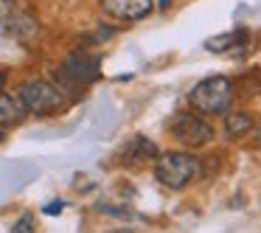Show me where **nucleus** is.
Masks as SVG:
<instances>
[{"instance_id": "obj_14", "label": "nucleus", "mask_w": 261, "mask_h": 233, "mask_svg": "<svg viewBox=\"0 0 261 233\" xmlns=\"http://www.w3.org/2000/svg\"><path fill=\"white\" fill-rule=\"evenodd\" d=\"M171 3H174V0H158V6H160V9H169Z\"/></svg>"}, {"instance_id": "obj_3", "label": "nucleus", "mask_w": 261, "mask_h": 233, "mask_svg": "<svg viewBox=\"0 0 261 233\" xmlns=\"http://www.w3.org/2000/svg\"><path fill=\"white\" fill-rule=\"evenodd\" d=\"M101 76V59L90 51H73L68 54V59L62 62V68L57 70L59 90L76 93L79 87H87Z\"/></svg>"}, {"instance_id": "obj_1", "label": "nucleus", "mask_w": 261, "mask_h": 233, "mask_svg": "<svg viewBox=\"0 0 261 233\" xmlns=\"http://www.w3.org/2000/svg\"><path fill=\"white\" fill-rule=\"evenodd\" d=\"M188 101L199 115H222L233 104V82L227 76H211L191 87Z\"/></svg>"}, {"instance_id": "obj_9", "label": "nucleus", "mask_w": 261, "mask_h": 233, "mask_svg": "<svg viewBox=\"0 0 261 233\" xmlns=\"http://www.w3.org/2000/svg\"><path fill=\"white\" fill-rule=\"evenodd\" d=\"M244 45H247V31L244 29H233V31H227V34L211 37V40L205 42V48H208L211 54H230L233 48H244Z\"/></svg>"}, {"instance_id": "obj_6", "label": "nucleus", "mask_w": 261, "mask_h": 233, "mask_svg": "<svg viewBox=\"0 0 261 233\" xmlns=\"http://www.w3.org/2000/svg\"><path fill=\"white\" fill-rule=\"evenodd\" d=\"M154 9V0H101V12L113 20L135 23V20L149 17Z\"/></svg>"}, {"instance_id": "obj_16", "label": "nucleus", "mask_w": 261, "mask_h": 233, "mask_svg": "<svg viewBox=\"0 0 261 233\" xmlns=\"http://www.w3.org/2000/svg\"><path fill=\"white\" fill-rule=\"evenodd\" d=\"M3 82H6V73H3V70H0V85H3Z\"/></svg>"}, {"instance_id": "obj_12", "label": "nucleus", "mask_w": 261, "mask_h": 233, "mask_svg": "<svg viewBox=\"0 0 261 233\" xmlns=\"http://www.w3.org/2000/svg\"><path fill=\"white\" fill-rule=\"evenodd\" d=\"M31 230H34V219H31V214L20 216V219L12 225V233H31Z\"/></svg>"}, {"instance_id": "obj_4", "label": "nucleus", "mask_w": 261, "mask_h": 233, "mask_svg": "<svg viewBox=\"0 0 261 233\" xmlns=\"http://www.w3.org/2000/svg\"><path fill=\"white\" fill-rule=\"evenodd\" d=\"M17 98H20V104H23L25 113L40 115V118L54 115V113H59V110L68 107L65 90H59L57 85H51V82H42V79H34V82H25V85H20Z\"/></svg>"}, {"instance_id": "obj_15", "label": "nucleus", "mask_w": 261, "mask_h": 233, "mask_svg": "<svg viewBox=\"0 0 261 233\" xmlns=\"http://www.w3.org/2000/svg\"><path fill=\"white\" fill-rule=\"evenodd\" d=\"M0 6H14V0H0Z\"/></svg>"}, {"instance_id": "obj_13", "label": "nucleus", "mask_w": 261, "mask_h": 233, "mask_svg": "<svg viewBox=\"0 0 261 233\" xmlns=\"http://www.w3.org/2000/svg\"><path fill=\"white\" fill-rule=\"evenodd\" d=\"M62 208H65V202H48L45 205V214H51V216L54 214H62Z\"/></svg>"}, {"instance_id": "obj_8", "label": "nucleus", "mask_w": 261, "mask_h": 233, "mask_svg": "<svg viewBox=\"0 0 261 233\" xmlns=\"http://www.w3.org/2000/svg\"><path fill=\"white\" fill-rule=\"evenodd\" d=\"M149 158H158V146L143 135L129 138V141L124 143V149L118 152L121 163H143V160H149Z\"/></svg>"}, {"instance_id": "obj_5", "label": "nucleus", "mask_w": 261, "mask_h": 233, "mask_svg": "<svg viewBox=\"0 0 261 233\" xmlns=\"http://www.w3.org/2000/svg\"><path fill=\"white\" fill-rule=\"evenodd\" d=\"M169 130H171V135L188 149H199V146L214 141V126L194 113H177L174 118H171Z\"/></svg>"}, {"instance_id": "obj_7", "label": "nucleus", "mask_w": 261, "mask_h": 233, "mask_svg": "<svg viewBox=\"0 0 261 233\" xmlns=\"http://www.w3.org/2000/svg\"><path fill=\"white\" fill-rule=\"evenodd\" d=\"M0 29L6 31L9 37H14V40L29 42L37 37L40 25H37V20L29 17V14L14 12V6H3V12H0Z\"/></svg>"}, {"instance_id": "obj_2", "label": "nucleus", "mask_w": 261, "mask_h": 233, "mask_svg": "<svg viewBox=\"0 0 261 233\" xmlns=\"http://www.w3.org/2000/svg\"><path fill=\"white\" fill-rule=\"evenodd\" d=\"M202 174V163L188 152H166L158 154L154 163V177L171 191H182L188 183H194Z\"/></svg>"}, {"instance_id": "obj_11", "label": "nucleus", "mask_w": 261, "mask_h": 233, "mask_svg": "<svg viewBox=\"0 0 261 233\" xmlns=\"http://www.w3.org/2000/svg\"><path fill=\"white\" fill-rule=\"evenodd\" d=\"M253 130V118L247 113H227L225 115V132L230 138H242Z\"/></svg>"}, {"instance_id": "obj_10", "label": "nucleus", "mask_w": 261, "mask_h": 233, "mask_svg": "<svg viewBox=\"0 0 261 233\" xmlns=\"http://www.w3.org/2000/svg\"><path fill=\"white\" fill-rule=\"evenodd\" d=\"M25 115L23 104H20V98L9 96V93H0V126H14L20 124Z\"/></svg>"}, {"instance_id": "obj_17", "label": "nucleus", "mask_w": 261, "mask_h": 233, "mask_svg": "<svg viewBox=\"0 0 261 233\" xmlns=\"http://www.w3.org/2000/svg\"><path fill=\"white\" fill-rule=\"evenodd\" d=\"M0 141H3V132H0Z\"/></svg>"}]
</instances>
